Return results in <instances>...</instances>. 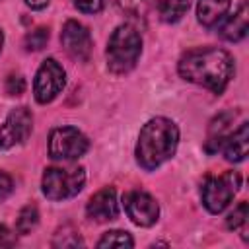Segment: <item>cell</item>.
Masks as SVG:
<instances>
[{
  "instance_id": "cell-1",
  "label": "cell",
  "mask_w": 249,
  "mask_h": 249,
  "mask_svg": "<svg viewBox=\"0 0 249 249\" xmlns=\"http://www.w3.org/2000/svg\"><path fill=\"white\" fill-rule=\"evenodd\" d=\"M179 76L214 93H222L233 76V58L224 49H193L179 58Z\"/></svg>"
},
{
  "instance_id": "cell-2",
  "label": "cell",
  "mask_w": 249,
  "mask_h": 249,
  "mask_svg": "<svg viewBox=\"0 0 249 249\" xmlns=\"http://www.w3.org/2000/svg\"><path fill=\"white\" fill-rule=\"evenodd\" d=\"M179 144V128L167 117L150 119L140 134L136 144V161L146 171H152L171 160Z\"/></svg>"
},
{
  "instance_id": "cell-3",
  "label": "cell",
  "mask_w": 249,
  "mask_h": 249,
  "mask_svg": "<svg viewBox=\"0 0 249 249\" xmlns=\"http://www.w3.org/2000/svg\"><path fill=\"white\" fill-rule=\"evenodd\" d=\"M140 53H142V37H140V33L132 25L123 23L109 37L107 66L115 74H124V72H128V70H132L136 66Z\"/></svg>"
},
{
  "instance_id": "cell-4",
  "label": "cell",
  "mask_w": 249,
  "mask_h": 249,
  "mask_svg": "<svg viewBox=\"0 0 249 249\" xmlns=\"http://www.w3.org/2000/svg\"><path fill=\"white\" fill-rule=\"evenodd\" d=\"M86 183V169L84 167H49L43 173L41 189L49 200H66L76 196Z\"/></svg>"
},
{
  "instance_id": "cell-5",
  "label": "cell",
  "mask_w": 249,
  "mask_h": 249,
  "mask_svg": "<svg viewBox=\"0 0 249 249\" xmlns=\"http://www.w3.org/2000/svg\"><path fill=\"white\" fill-rule=\"evenodd\" d=\"M241 187L237 171H226L218 177H210L202 187V204L210 214H220L231 202Z\"/></svg>"
},
{
  "instance_id": "cell-6",
  "label": "cell",
  "mask_w": 249,
  "mask_h": 249,
  "mask_svg": "<svg viewBox=\"0 0 249 249\" xmlns=\"http://www.w3.org/2000/svg\"><path fill=\"white\" fill-rule=\"evenodd\" d=\"M89 148V140L76 126H58L49 134V156L53 160H78Z\"/></svg>"
},
{
  "instance_id": "cell-7",
  "label": "cell",
  "mask_w": 249,
  "mask_h": 249,
  "mask_svg": "<svg viewBox=\"0 0 249 249\" xmlns=\"http://www.w3.org/2000/svg\"><path fill=\"white\" fill-rule=\"evenodd\" d=\"M66 84V72L64 68L54 60V58H47L37 74H35V80H33V93H35V99L37 103H51L64 88Z\"/></svg>"
},
{
  "instance_id": "cell-8",
  "label": "cell",
  "mask_w": 249,
  "mask_h": 249,
  "mask_svg": "<svg viewBox=\"0 0 249 249\" xmlns=\"http://www.w3.org/2000/svg\"><path fill=\"white\" fill-rule=\"evenodd\" d=\"M33 128V117L27 107H16L8 113L0 126V148L8 150L25 142Z\"/></svg>"
},
{
  "instance_id": "cell-9",
  "label": "cell",
  "mask_w": 249,
  "mask_h": 249,
  "mask_svg": "<svg viewBox=\"0 0 249 249\" xmlns=\"http://www.w3.org/2000/svg\"><path fill=\"white\" fill-rule=\"evenodd\" d=\"M123 202H124L126 216L130 218L132 224L142 226V228H150L158 222L160 206L152 195H148L144 191H130L124 195Z\"/></svg>"
},
{
  "instance_id": "cell-10",
  "label": "cell",
  "mask_w": 249,
  "mask_h": 249,
  "mask_svg": "<svg viewBox=\"0 0 249 249\" xmlns=\"http://www.w3.org/2000/svg\"><path fill=\"white\" fill-rule=\"evenodd\" d=\"M60 43H62L64 51L68 53V56H72L74 60H80V62H86L89 58L91 47H93L88 27L76 19H68L64 23L62 33H60Z\"/></svg>"
},
{
  "instance_id": "cell-11",
  "label": "cell",
  "mask_w": 249,
  "mask_h": 249,
  "mask_svg": "<svg viewBox=\"0 0 249 249\" xmlns=\"http://www.w3.org/2000/svg\"><path fill=\"white\" fill-rule=\"evenodd\" d=\"M86 212L91 220L95 222H109V220H115L119 216V202H117V193L113 187H103L101 191H97L88 206H86Z\"/></svg>"
},
{
  "instance_id": "cell-12",
  "label": "cell",
  "mask_w": 249,
  "mask_h": 249,
  "mask_svg": "<svg viewBox=\"0 0 249 249\" xmlns=\"http://www.w3.org/2000/svg\"><path fill=\"white\" fill-rule=\"evenodd\" d=\"M220 148L228 161H233V163L243 161L249 152V124L241 123L237 130H233L226 136V140L222 142Z\"/></svg>"
},
{
  "instance_id": "cell-13",
  "label": "cell",
  "mask_w": 249,
  "mask_h": 249,
  "mask_svg": "<svg viewBox=\"0 0 249 249\" xmlns=\"http://www.w3.org/2000/svg\"><path fill=\"white\" fill-rule=\"evenodd\" d=\"M247 18H249V10H247V4H241L230 18H224L220 23V35L226 39V41H231V43H237L241 41L245 35H247V29H249V23H247Z\"/></svg>"
},
{
  "instance_id": "cell-14",
  "label": "cell",
  "mask_w": 249,
  "mask_h": 249,
  "mask_svg": "<svg viewBox=\"0 0 249 249\" xmlns=\"http://www.w3.org/2000/svg\"><path fill=\"white\" fill-rule=\"evenodd\" d=\"M230 4L231 0H198L196 18L204 27H214L228 16Z\"/></svg>"
},
{
  "instance_id": "cell-15",
  "label": "cell",
  "mask_w": 249,
  "mask_h": 249,
  "mask_svg": "<svg viewBox=\"0 0 249 249\" xmlns=\"http://www.w3.org/2000/svg\"><path fill=\"white\" fill-rule=\"evenodd\" d=\"M230 123H231V115L230 113H222L218 115L212 123H210V130H208V140H206V150L212 154L216 152L222 142L226 140V136L230 134Z\"/></svg>"
},
{
  "instance_id": "cell-16",
  "label": "cell",
  "mask_w": 249,
  "mask_h": 249,
  "mask_svg": "<svg viewBox=\"0 0 249 249\" xmlns=\"http://www.w3.org/2000/svg\"><path fill=\"white\" fill-rule=\"evenodd\" d=\"M189 6L191 0H163V4L160 6V18L165 23H175L187 14Z\"/></svg>"
},
{
  "instance_id": "cell-17",
  "label": "cell",
  "mask_w": 249,
  "mask_h": 249,
  "mask_svg": "<svg viewBox=\"0 0 249 249\" xmlns=\"http://www.w3.org/2000/svg\"><path fill=\"white\" fill-rule=\"evenodd\" d=\"M37 224H39V210L35 204H27L19 210L16 218V231L21 235H27L31 233V230H35Z\"/></svg>"
},
{
  "instance_id": "cell-18",
  "label": "cell",
  "mask_w": 249,
  "mask_h": 249,
  "mask_svg": "<svg viewBox=\"0 0 249 249\" xmlns=\"http://www.w3.org/2000/svg\"><path fill=\"white\" fill-rule=\"evenodd\" d=\"M134 241L130 237L128 231L124 230H111V231H105L103 237L97 241V247H132Z\"/></svg>"
},
{
  "instance_id": "cell-19",
  "label": "cell",
  "mask_w": 249,
  "mask_h": 249,
  "mask_svg": "<svg viewBox=\"0 0 249 249\" xmlns=\"http://www.w3.org/2000/svg\"><path fill=\"white\" fill-rule=\"evenodd\" d=\"M82 245H84V239L72 226L60 228L53 239V247H82Z\"/></svg>"
},
{
  "instance_id": "cell-20",
  "label": "cell",
  "mask_w": 249,
  "mask_h": 249,
  "mask_svg": "<svg viewBox=\"0 0 249 249\" xmlns=\"http://www.w3.org/2000/svg\"><path fill=\"white\" fill-rule=\"evenodd\" d=\"M117 2L124 12L132 16H144L156 6L158 0H117Z\"/></svg>"
},
{
  "instance_id": "cell-21",
  "label": "cell",
  "mask_w": 249,
  "mask_h": 249,
  "mask_svg": "<svg viewBox=\"0 0 249 249\" xmlns=\"http://www.w3.org/2000/svg\"><path fill=\"white\" fill-rule=\"evenodd\" d=\"M47 41H49V29L47 27H37L31 33L25 35L23 45H25L27 51H41L47 45Z\"/></svg>"
},
{
  "instance_id": "cell-22",
  "label": "cell",
  "mask_w": 249,
  "mask_h": 249,
  "mask_svg": "<svg viewBox=\"0 0 249 249\" xmlns=\"http://www.w3.org/2000/svg\"><path fill=\"white\" fill-rule=\"evenodd\" d=\"M247 218H249V204L239 202L233 208V212H230V216L226 218V226H228V230H239L241 226H245Z\"/></svg>"
},
{
  "instance_id": "cell-23",
  "label": "cell",
  "mask_w": 249,
  "mask_h": 249,
  "mask_svg": "<svg viewBox=\"0 0 249 249\" xmlns=\"http://www.w3.org/2000/svg\"><path fill=\"white\" fill-rule=\"evenodd\" d=\"M105 0H74V6L84 14H97L103 10Z\"/></svg>"
},
{
  "instance_id": "cell-24",
  "label": "cell",
  "mask_w": 249,
  "mask_h": 249,
  "mask_svg": "<svg viewBox=\"0 0 249 249\" xmlns=\"http://www.w3.org/2000/svg\"><path fill=\"white\" fill-rule=\"evenodd\" d=\"M23 89H25V80H23L21 76L12 74V76L6 78V91H8L10 95H21Z\"/></svg>"
},
{
  "instance_id": "cell-25",
  "label": "cell",
  "mask_w": 249,
  "mask_h": 249,
  "mask_svg": "<svg viewBox=\"0 0 249 249\" xmlns=\"http://www.w3.org/2000/svg\"><path fill=\"white\" fill-rule=\"evenodd\" d=\"M12 189H14V183H12V177H10L8 173H4V171H0V202H2L4 198H8V196H10V193H12Z\"/></svg>"
},
{
  "instance_id": "cell-26",
  "label": "cell",
  "mask_w": 249,
  "mask_h": 249,
  "mask_svg": "<svg viewBox=\"0 0 249 249\" xmlns=\"http://www.w3.org/2000/svg\"><path fill=\"white\" fill-rule=\"evenodd\" d=\"M16 245V233L4 224H0V247H14Z\"/></svg>"
},
{
  "instance_id": "cell-27",
  "label": "cell",
  "mask_w": 249,
  "mask_h": 249,
  "mask_svg": "<svg viewBox=\"0 0 249 249\" xmlns=\"http://www.w3.org/2000/svg\"><path fill=\"white\" fill-rule=\"evenodd\" d=\"M49 2H51V0H25V4H27L29 8H33V10H43V8L49 6Z\"/></svg>"
},
{
  "instance_id": "cell-28",
  "label": "cell",
  "mask_w": 249,
  "mask_h": 249,
  "mask_svg": "<svg viewBox=\"0 0 249 249\" xmlns=\"http://www.w3.org/2000/svg\"><path fill=\"white\" fill-rule=\"evenodd\" d=\"M2 45H4V33H2V29H0V51H2Z\"/></svg>"
}]
</instances>
